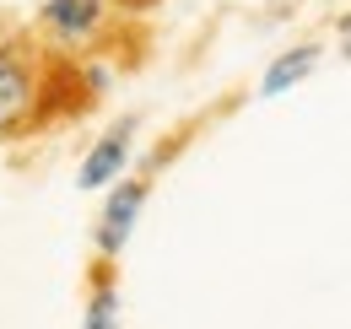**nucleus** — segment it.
<instances>
[{"label":"nucleus","instance_id":"nucleus-6","mask_svg":"<svg viewBox=\"0 0 351 329\" xmlns=\"http://www.w3.org/2000/svg\"><path fill=\"white\" fill-rule=\"evenodd\" d=\"M82 329H119V291L108 287V281H97V287H92Z\"/></svg>","mask_w":351,"mask_h":329},{"label":"nucleus","instance_id":"nucleus-4","mask_svg":"<svg viewBox=\"0 0 351 329\" xmlns=\"http://www.w3.org/2000/svg\"><path fill=\"white\" fill-rule=\"evenodd\" d=\"M130 141H135V124L119 119L97 146H92L87 157H82V173H76V184L82 189H108V184H119V173L130 162Z\"/></svg>","mask_w":351,"mask_h":329},{"label":"nucleus","instance_id":"nucleus-3","mask_svg":"<svg viewBox=\"0 0 351 329\" xmlns=\"http://www.w3.org/2000/svg\"><path fill=\"white\" fill-rule=\"evenodd\" d=\"M108 22V0H44V27L54 43L76 49V43H92Z\"/></svg>","mask_w":351,"mask_h":329},{"label":"nucleus","instance_id":"nucleus-5","mask_svg":"<svg viewBox=\"0 0 351 329\" xmlns=\"http://www.w3.org/2000/svg\"><path fill=\"white\" fill-rule=\"evenodd\" d=\"M313 65H319V49H313V43H298V49H287V54H281V60H276V65H270V71L260 76V97H281L287 86L303 82Z\"/></svg>","mask_w":351,"mask_h":329},{"label":"nucleus","instance_id":"nucleus-2","mask_svg":"<svg viewBox=\"0 0 351 329\" xmlns=\"http://www.w3.org/2000/svg\"><path fill=\"white\" fill-rule=\"evenodd\" d=\"M141 206H146V184L141 178H119L103 200V216H97V254L114 259L119 248L130 243L135 221H141Z\"/></svg>","mask_w":351,"mask_h":329},{"label":"nucleus","instance_id":"nucleus-7","mask_svg":"<svg viewBox=\"0 0 351 329\" xmlns=\"http://www.w3.org/2000/svg\"><path fill=\"white\" fill-rule=\"evenodd\" d=\"M335 38H341V49H346V54H351V16H346V22H341V33H335Z\"/></svg>","mask_w":351,"mask_h":329},{"label":"nucleus","instance_id":"nucleus-1","mask_svg":"<svg viewBox=\"0 0 351 329\" xmlns=\"http://www.w3.org/2000/svg\"><path fill=\"white\" fill-rule=\"evenodd\" d=\"M44 103H49V76L44 65L5 43L0 49V135H22L33 119H44Z\"/></svg>","mask_w":351,"mask_h":329}]
</instances>
